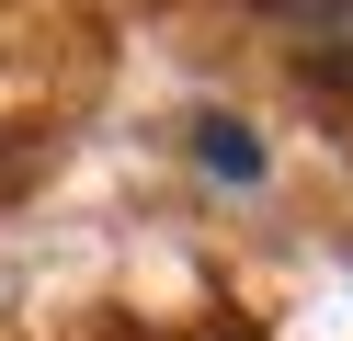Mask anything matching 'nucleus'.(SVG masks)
I'll return each mask as SVG.
<instances>
[{
  "instance_id": "nucleus-1",
  "label": "nucleus",
  "mask_w": 353,
  "mask_h": 341,
  "mask_svg": "<svg viewBox=\"0 0 353 341\" xmlns=\"http://www.w3.org/2000/svg\"><path fill=\"white\" fill-rule=\"evenodd\" d=\"M262 34L319 80H353V0H262Z\"/></svg>"
},
{
  "instance_id": "nucleus-2",
  "label": "nucleus",
  "mask_w": 353,
  "mask_h": 341,
  "mask_svg": "<svg viewBox=\"0 0 353 341\" xmlns=\"http://www.w3.org/2000/svg\"><path fill=\"white\" fill-rule=\"evenodd\" d=\"M194 148H205V171H228V182H251V171H262V148L228 125V114H205V136H194Z\"/></svg>"
}]
</instances>
